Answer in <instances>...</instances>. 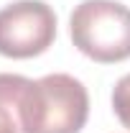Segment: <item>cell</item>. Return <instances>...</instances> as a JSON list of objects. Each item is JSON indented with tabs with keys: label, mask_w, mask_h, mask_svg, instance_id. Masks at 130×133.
<instances>
[{
	"label": "cell",
	"mask_w": 130,
	"mask_h": 133,
	"mask_svg": "<svg viewBox=\"0 0 130 133\" xmlns=\"http://www.w3.org/2000/svg\"><path fill=\"white\" fill-rule=\"evenodd\" d=\"M87 118V87L64 72L31 79L20 100L23 133H79Z\"/></svg>",
	"instance_id": "obj_1"
},
{
	"label": "cell",
	"mask_w": 130,
	"mask_h": 133,
	"mask_svg": "<svg viewBox=\"0 0 130 133\" xmlns=\"http://www.w3.org/2000/svg\"><path fill=\"white\" fill-rule=\"evenodd\" d=\"M74 46L99 64L130 59V8L117 0H82L69 16Z\"/></svg>",
	"instance_id": "obj_2"
},
{
	"label": "cell",
	"mask_w": 130,
	"mask_h": 133,
	"mask_svg": "<svg viewBox=\"0 0 130 133\" xmlns=\"http://www.w3.org/2000/svg\"><path fill=\"white\" fill-rule=\"evenodd\" d=\"M56 38V13L44 0H16L0 10V56L33 59Z\"/></svg>",
	"instance_id": "obj_3"
},
{
	"label": "cell",
	"mask_w": 130,
	"mask_h": 133,
	"mask_svg": "<svg viewBox=\"0 0 130 133\" xmlns=\"http://www.w3.org/2000/svg\"><path fill=\"white\" fill-rule=\"evenodd\" d=\"M23 74H0V133H23L20 125V100L28 87Z\"/></svg>",
	"instance_id": "obj_4"
},
{
	"label": "cell",
	"mask_w": 130,
	"mask_h": 133,
	"mask_svg": "<svg viewBox=\"0 0 130 133\" xmlns=\"http://www.w3.org/2000/svg\"><path fill=\"white\" fill-rule=\"evenodd\" d=\"M112 110L117 120L130 131V74L120 77L112 87Z\"/></svg>",
	"instance_id": "obj_5"
}]
</instances>
